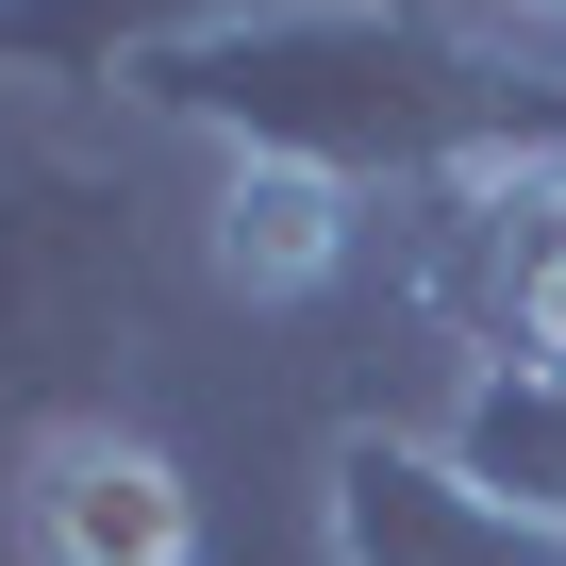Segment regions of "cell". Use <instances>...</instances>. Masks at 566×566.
<instances>
[{
  "label": "cell",
  "instance_id": "cell-1",
  "mask_svg": "<svg viewBox=\"0 0 566 566\" xmlns=\"http://www.w3.org/2000/svg\"><path fill=\"white\" fill-rule=\"evenodd\" d=\"M217 167H334L350 200L450 184L483 150H566V84L417 0H217L134 84Z\"/></svg>",
  "mask_w": 566,
  "mask_h": 566
},
{
  "label": "cell",
  "instance_id": "cell-2",
  "mask_svg": "<svg viewBox=\"0 0 566 566\" xmlns=\"http://www.w3.org/2000/svg\"><path fill=\"white\" fill-rule=\"evenodd\" d=\"M150 350V217L101 150L0 134V467L67 417H117V367Z\"/></svg>",
  "mask_w": 566,
  "mask_h": 566
},
{
  "label": "cell",
  "instance_id": "cell-3",
  "mask_svg": "<svg viewBox=\"0 0 566 566\" xmlns=\"http://www.w3.org/2000/svg\"><path fill=\"white\" fill-rule=\"evenodd\" d=\"M384 250L467 367H566V150H483L450 184H400Z\"/></svg>",
  "mask_w": 566,
  "mask_h": 566
},
{
  "label": "cell",
  "instance_id": "cell-5",
  "mask_svg": "<svg viewBox=\"0 0 566 566\" xmlns=\"http://www.w3.org/2000/svg\"><path fill=\"white\" fill-rule=\"evenodd\" d=\"M0 516H18V566H200V483L134 417L34 433L18 467H0Z\"/></svg>",
  "mask_w": 566,
  "mask_h": 566
},
{
  "label": "cell",
  "instance_id": "cell-8",
  "mask_svg": "<svg viewBox=\"0 0 566 566\" xmlns=\"http://www.w3.org/2000/svg\"><path fill=\"white\" fill-rule=\"evenodd\" d=\"M450 467L500 483L516 516H566V367H467L450 384Z\"/></svg>",
  "mask_w": 566,
  "mask_h": 566
},
{
  "label": "cell",
  "instance_id": "cell-7",
  "mask_svg": "<svg viewBox=\"0 0 566 566\" xmlns=\"http://www.w3.org/2000/svg\"><path fill=\"white\" fill-rule=\"evenodd\" d=\"M217 0H0V84L34 101H134L150 51H184Z\"/></svg>",
  "mask_w": 566,
  "mask_h": 566
},
{
  "label": "cell",
  "instance_id": "cell-6",
  "mask_svg": "<svg viewBox=\"0 0 566 566\" xmlns=\"http://www.w3.org/2000/svg\"><path fill=\"white\" fill-rule=\"evenodd\" d=\"M350 184L334 167H217V200H200V266L233 283V301H317V283L350 266Z\"/></svg>",
  "mask_w": 566,
  "mask_h": 566
},
{
  "label": "cell",
  "instance_id": "cell-4",
  "mask_svg": "<svg viewBox=\"0 0 566 566\" xmlns=\"http://www.w3.org/2000/svg\"><path fill=\"white\" fill-rule=\"evenodd\" d=\"M317 549L334 566H566V516H516L500 483H467L450 433L350 417L317 450Z\"/></svg>",
  "mask_w": 566,
  "mask_h": 566
},
{
  "label": "cell",
  "instance_id": "cell-9",
  "mask_svg": "<svg viewBox=\"0 0 566 566\" xmlns=\"http://www.w3.org/2000/svg\"><path fill=\"white\" fill-rule=\"evenodd\" d=\"M500 18H533V34H566V0H500Z\"/></svg>",
  "mask_w": 566,
  "mask_h": 566
}]
</instances>
